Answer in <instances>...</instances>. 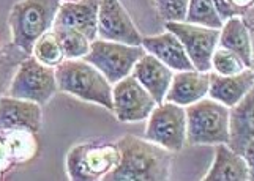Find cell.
Returning <instances> with one entry per match:
<instances>
[{"label": "cell", "mask_w": 254, "mask_h": 181, "mask_svg": "<svg viewBox=\"0 0 254 181\" xmlns=\"http://www.w3.org/2000/svg\"><path fill=\"white\" fill-rule=\"evenodd\" d=\"M119 162L103 177L104 181L169 180L172 156L163 146L127 134L117 142Z\"/></svg>", "instance_id": "1"}, {"label": "cell", "mask_w": 254, "mask_h": 181, "mask_svg": "<svg viewBox=\"0 0 254 181\" xmlns=\"http://www.w3.org/2000/svg\"><path fill=\"white\" fill-rule=\"evenodd\" d=\"M54 73L57 90L112 110V87L93 65L82 58H65L56 66Z\"/></svg>", "instance_id": "2"}, {"label": "cell", "mask_w": 254, "mask_h": 181, "mask_svg": "<svg viewBox=\"0 0 254 181\" xmlns=\"http://www.w3.org/2000/svg\"><path fill=\"white\" fill-rule=\"evenodd\" d=\"M60 0H22L11 8L10 29L13 46L32 55L35 43L54 24Z\"/></svg>", "instance_id": "3"}, {"label": "cell", "mask_w": 254, "mask_h": 181, "mask_svg": "<svg viewBox=\"0 0 254 181\" xmlns=\"http://www.w3.org/2000/svg\"><path fill=\"white\" fill-rule=\"evenodd\" d=\"M185 107L188 143H227V137H229V107H226L224 104L212 98H202Z\"/></svg>", "instance_id": "4"}, {"label": "cell", "mask_w": 254, "mask_h": 181, "mask_svg": "<svg viewBox=\"0 0 254 181\" xmlns=\"http://www.w3.org/2000/svg\"><path fill=\"white\" fill-rule=\"evenodd\" d=\"M145 54L142 46H129L124 43L93 40L90 50L82 57L87 63L93 65L109 84H116L131 74L137 60Z\"/></svg>", "instance_id": "5"}, {"label": "cell", "mask_w": 254, "mask_h": 181, "mask_svg": "<svg viewBox=\"0 0 254 181\" xmlns=\"http://www.w3.org/2000/svg\"><path fill=\"white\" fill-rule=\"evenodd\" d=\"M10 96L46 104L57 91L54 68L40 63L33 55L24 58L11 79Z\"/></svg>", "instance_id": "6"}, {"label": "cell", "mask_w": 254, "mask_h": 181, "mask_svg": "<svg viewBox=\"0 0 254 181\" xmlns=\"http://www.w3.org/2000/svg\"><path fill=\"white\" fill-rule=\"evenodd\" d=\"M119 162V150L116 145L82 143L68 153L66 170L71 180L96 181L111 172Z\"/></svg>", "instance_id": "7"}, {"label": "cell", "mask_w": 254, "mask_h": 181, "mask_svg": "<svg viewBox=\"0 0 254 181\" xmlns=\"http://www.w3.org/2000/svg\"><path fill=\"white\" fill-rule=\"evenodd\" d=\"M145 139L171 153H179L187 140V115L183 106L168 101L155 106L148 115Z\"/></svg>", "instance_id": "8"}, {"label": "cell", "mask_w": 254, "mask_h": 181, "mask_svg": "<svg viewBox=\"0 0 254 181\" xmlns=\"http://www.w3.org/2000/svg\"><path fill=\"white\" fill-rule=\"evenodd\" d=\"M166 30L174 33L182 43L196 71H212V55L220 40V29H210L197 24L166 21Z\"/></svg>", "instance_id": "9"}, {"label": "cell", "mask_w": 254, "mask_h": 181, "mask_svg": "<svg viewBox=\"0 0 254 181\" xmlns=\"http://www.w3.org/2000/svg\"><path fill=\"white\" fill-rule=\"evenodd\" d=\"M112 110L120 122H141L148 118L156 102L133 74L114 84Z\"/></svg>", "instance_id": "10"}, {"label": "cell", "mask_w": 254, "mask_h": 181, "mask_svg": "<svg viewBox=\"0 0 254 181\" xmlns=\"http://www.w3.org/2000/svg\"><path fill=\"white\" fill-rule=\"evenodd\" d=\"M253 90L229 110V137L227 146L240 154L248 166L254 167V123H253Z\"/></svg>", "instance_id": "11"}, {"label": "cell", "mask_w": 254, "mask_h": 181, "mask_svg": "<svg viewBox=\"0 0 254 181\" xmlns=\"http://www.w3.org/2000/svg\"><path fill=\"white\" fill-rule=\"evenodd\" d=\"M96 33L101 40L124 43L129 46L142 45L141 33L137 32L134 22L119 0H100Z\"/></svg>", "instance_id": "12"}, {"label": "cell", "mask_w": 254, "mask_h": 181, "mask_svg": "<svg viewBox=\"0 0 254 181\" xmlns=\"http://www.w3.org/2000/svg\"><path fill=\"white\" fill-rule=\"evenodd\" d=\"M100 0H79L60 3L52 27L71 29L82 33L90 41L96 40Z\"/></svg>", "instance_id": "13"}, {"label": "cell", "mask_w": 254, "mask_h": 181, "mask_svg": "<svg viewBox=\"0 0 254 181\" xmlns=\"http://www.w3.org/2000/svg\"><path fill=\"white\" fill-rule=\"evenodd\" d=\"M41 128V107L37 102L13 96H0V131L38 133Z\"/></svg>", "instance_id": "14"}, {"label": "cell", "mask_w": 254, "mask_h": 181, "mask_svg": "<svg viewBox=\"0 0 254 181\" xmlns=\"http://www.w3.org/2000/svg\"><path fill=\"white\" fill-rule=\"evenodd\" d=\"M131 74H133L136 79L141 82L142 87L152 94L156 106L163 104L164 96L169 90V85L174 76L171 68L161 63L156 57L145 52L137 60V63L134 65Z\"/></svg>", "instance_id": "15"}, {"label": "cell", "mask_w": 254, "mask_h": 181, "mask_svg": "<svg viewBox=\"0 0 254 181\" xmlns=\"http://www.w3.org/2000/svg\"><path fill=\"white\" fill-rule=\"evenodd\" d=\"M254 85V73L253 68H245L239 74L234 76H221L210 71L208 79V96L221 102L226 107H232L253 90Z\"/></svg>", "instance_id": "16"}, {"label": "cell", "mask_w": 254, "mask_h": 181, "mask_svg": "<svg viewBox=\"0 0 254 181\" xmlns=\"http://www.w3.org/2000/svg\"><path fill=\"white\" fill-rule=\"evenodd\" d=\"M141 46L145 49V52L156 57L161 63H164L166 66L171 68L174 71H192L194 70V66H192L191 60L188 58L179 38L168 30L161 33V35L142 38Z\"/></svg>", "instance_id": "17"}, {"label": "cell", "mask_w": 254, "mask_h": 181, "mask_svg": "<svg viewBox=\"0 0 254 181\" xmlns=\"http://www.w3.org/2000/svg\"><path fill=\"white\" fill-rule=\"evenodd\" d=\"M208 73L200 71H177V74L172 76V81L169 85V90L166 93L164 101L174 102L179 106H190L192 102L202 99L208 93Z\"/></svg>", "instance_id": "18"}, {"label": "cell", "mask_w": 254, "mask_h": 181, "mask_svg": "<svg viewBox=\"0 0 254 181\" xmlns=\"http://www.w3.org/2000/svg\"><path fill=\"white\" fill-rule=\"evenodd\" d=\"M205 181H248L253 180V169L240 154L234 153L226 143H216V156Z\"/></svg>", "instance_id": "19"}, {"label": "cell", "mask_w": 254, "mask_h": 181, "mask_svg": "<svg viewBox=\"0 0 254 181\" xmlns=\"http://www.w3.org/2000/svg\"><path fill=\"white\" fill-rule=\"evenodd\" d=\"M218 46H220V49H227L235 55H239L247 68H253L251 32L245 25L240 16H234V18L223 22Z\"/></svg>", "instance_id": "20"}, {"label": "cell", "mask_w": 254, "mask_h": 181, "mask_svg": "<svg viewBox=\"0 0 254 181\" xmlns=\"http://www.w3.org/2000/svg\"><path fill=\"white\" fill-rule=\"evenodd\" d=\"M10 150V156L14 164L30 161L38 150V143L35 139V133L16 129V131H2Z\"/></svg>", "instance_id": "21"}, {"label": "cell", "mask_w": 254, "mask_h": 181, "mask_svg": "<svg viewBox=\"0 0 254 181\" xmlns=\"http://www.w3.org/2000/svg\"><path fill=\"white\" fill-rule=\"evenodd\" d=\"M52 33L56 35L60 47H62L64 57L68 60L82 58L90 50V40L84 37L82 33L71 29L52 27Z\"/></svg>", "instance_id": "22"}, {"label": "cell", "mask_w": 254, "mask_h": 181, "mask_svg": "<svg viewBox=\"0 0 254 181\" xmlns=\"http://www.w3.org/2000/svg\"><path fill=\"white\" fill-rule=\"evenodd\" d=\"M185 22L197 24L210 29H221L223 21L220 19L213 0H190Z\"/></svg>", "instance_id": "23"}, {"label": "cell", "mask_w": 254, "mask_h": 181, "mask_svg": "<svg viewBox=\"0 0 254 181\" xmlns=\"http://www.w3.org/2000/svg\"><path fill=\"white\" fill-rule=\"evenodd\" d=\"M32 55L38 60L40 63L48 65V66H57L59 63H62L65 57L62 52L59 41L56 35L52 32H46L45 35H41L40 40L35 43Z\"/></svg>", "instance_id": "24"}, {"label": "cell", "mask_w": 254, "mask_h": 181, "mask_svg": "<svg viewBox=\"0 0 254 181\" xmlns=\"http://www.w3.org/2000/svg\"><path fill=\"white\" fill-rule=\"evenodd\" d=\"M212 68H215L216 74L234 76V74L242 73L247 66L243 65L240 57L235 55L234 52H231V50L218 49L212 55Z\"/></svg>", "instance_id": "25"}, {"label": "cell", "mask_w": 254, "mask_h": 181, "mask_svg": "<svg viewBox=\"0 0 254 181\" xmlns=\"http://www.w3.org/2000/svg\"><path fill=\"white\" fill-rule=\"evenodd\" d=\"M190 0H155L160 16L164 21L185 22Z\"/></svg>", "instance_id": "26"}, {"label": "cell", "mask_w": 254, "mask_h": 181, "mask_svg": "<svg viewBox=\"0 0 254 181\" xmlns=\"http://www.w3.org/2000/svg\"><path fill=\"white\" fill-rule=\"evenodd\" d=\"M213 5H215V10H216L218 16H220V19L223 22L234 18V16H243V14L248 13V10L245 11V10H242V8L235 6L232 3V0H213Z\"/></svg>", "instance_id": "27"}, {"label": "cell", "mask_w": 254, "mask_h": 181, "mask_svg": "<svg viewBox=\"0 0 254 181\" xmlns=\"http://www.w3.org/2000/svg\"><path fill=\"white\" fill-rule=\"evenodd\" d=\"M13 166H14V162L10 156V150H8L5 134L0 131V172L5 175V172L10 170Z\"/></svg>", "instance_id": "28"}, {"label": "cell", "mask_w": 254, "mask_h": 181, "mask_svg": "<svg viewBox=\"0 0 254 181\" xmlns=\"http://www.w3.org/2000/svg\"><path fill=\"white\" fill-rule=\"evenodd\" d=\"M232 3L235 5V6H239V8H242V10H250V8L253 6V0H232Z\"/></svg>", "instance_id": "29"}, {"label": "cell", "mask_w": 254, "mask_h": 181, "mask_svg": "<svg viewBox=\"0 0 254 181\" xmlns=\"http://www.w3.org/2000/svg\"><path fill=\"white\" fill-rule=\"evenodd\" d=\"M66 2H79V0H66Z\"/></svg>", "instance_id": "30"}, {"label": "cell", "mask_w": 254, "mask_h": 181, "mask_svg": "<svg viewBox=\"0 0 254 181\" xmlns=\"http://www.w3.org/2000/svg\"><path fill=\"white\" fill-rule=\"evenodd\" d=\"M3 178V174H2V172H0V180H2Z\"/></svg>", "instance_id": "31"}]
</instances>
